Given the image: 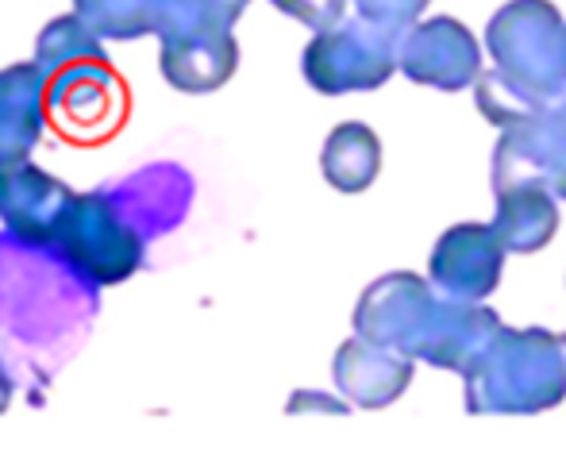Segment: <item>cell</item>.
<instances>
[{"label": "cell", "mask_w": 566, "mask_h": 462, "mask_svg": "<svg viewBox=\"0 0 566 462\" xmlns=\"http://www.w3.org/2000/svg\"><path fill=\"white\" fill-rule=\"evenodd\" d=\"M336 386L347 401L358 409H386L409 389L412 381V358L394 347L370 344V339L355 336L336 350Z\"/></svg>", "instance_id": "10"}, {"label": "cell", "mask_w": 566, "mask_h": 462, "mask_svg": "<svg viewBox=\"0 0 566 462\" xmlns=\"http://www.w3.org/2000/svg\"><path fill=\"white\" fill-rule=\"evenodd\" d=\"M401 70L417 85L467 90L478 77V43L454 15L412 23L401 39Z\"/></svg>", "instance_id": "8"}, {"label": "cell", "mask_w": 566, "mask_h": 462, "mask_svg": "<svg viewBox=\"0 0 566 462\" xmlns=\"http://www.w3.org/2000/svg\"><path fill=\"white\" fill-rule=\"evenodd\" d=\"M401 39L405 28L378 20H343L328 31H316V39L305 46V82L316 93H358V90H378L394 77V70L401 66Z\"/></svg>", "instance_id": "4"}, {"label": "cell", "mask_w": 566, "mask_h": 462, "mask_svg": "<svg viewBox=\"0 0 566 462\" xmlns=\"http://www.w3.org/2000/svg\"><path fill=\"white\" fill-rule=\"evenodd\" d=\"M321 170L324 181L339 193H363L374 186V178L381 174V139L374 135V127L347 119L328 135L321 150Z\"/></svg>", "instance_id": "14"}, {"label": "cell", "mask_w": 566, "mask_h": 462, "mask_svg": "<svg viewBox=\"0 0 566 462\" xmlns=\"http://www.w3.org/2000/svg\"><path fill=\"white\" fill-rule=\"evenodd\" d=\"M46 108L59 119V127L77 139H90L119 124L124 113V85L105 51L82 54L62 62L46 74Z\"/></svg>", "instance_id": "6"}, {"label": "cell", "mask_w": 566, "mask_h": 462, "mask_svg": "<svg viewBox=\"0 0 566 462\" xmlns=\"http://www.w3.org/2000/svg\"><path fill=\"white\" fill-rule=\"evenodd\" d=\"M46 74L39 62L0 70V166L23 162L46 124Z\"/></svg>", "instance_id": "12"}, {"label": "cell", "mask_w": 566, "mask_h": 462, "mask_svg": "<svg viewBox=\"0 0 566 462\" xmlns=\"http://www.w3.org/2000/svg\"><path fill=\"white\" fill-rule=\"evenodd\" d=\"M559 197L547 193L539 186H513L497 193V228L505 251L528 254L539 251L555 239V228H559Z\"/></svg>", "instance_id": "13"}, {"label": "cell", "mask_w": 566, "mask_h": 462, "mask_svg": "<svg viewBox=\"0 0 566 462\" xmlns=\"http://www.w3.org/2000/svg\"><path fill=\"white\" fill-rule=\"evenodd\" d=\"M505 243L493 224H459L436 243L432 277L448 297L482 301L497 290Z\"/></svg>", "instance_id": "9"}, {"label": "cell", "mask_w": 566, "mask_h": 462, "mask_svg": "<svg viewBox=\"0 0 566 462\" xmlns=\"http://www.w3.org/2000/svg\"><path fill=\"white\" fill-rule=\"evenodd\" d=\"M74 197L66 181L31 166L28 158L0 166V224L20 243H54L59 220Z\"/></svg>", "instance_id": "7"}, {"label": "cell", "mask_w": 566, "mask_h": 462, "mask_svg": "<svg viewBox=\"0 0 566 462\" xmlns=\"http://www.w3.org/2000/svg\"><path fill=\"white\" fill-rule=\"evenodd\" d=\"M290 417H305V412H328V417H347V401H336L328 393H313V389H297L285 405Z\"/></svg>", "instance_id": "18"}, {"label": "cell", "mask_w": 566, "mask_h": 462, "mask_svg": "<svg viewBox=\"0 0 566 462\" xmlns=\"http://www.w3.org/2000/svg\"><path fill=\"white\" fill-rule=\"evenodd\" d=\"M358 15L366 20H378V23H394V28H412L420 12L428 8V0H355Z\"/></svg>", "instance_id": "17"}, {"label": "cell", "mask_w": 566, "mask_h": 462, "mask_svg": "<svg viewBox=\"0 0 566 462\" xmlns=\"http://www.w3.org/2000/svg\"><path fill=\"white\" fill-rule=\"evenodd\" d=\"M158 66L170 90L178 93H217L231 82L239 66V43L231 31H193V35H166Z\"/></svg>", "instance_id": "11"}, {"label": "cell", "mask_w": 566, "mask_h": 462, "mask_svg": "<svg viewBox=\"0 0 566 462\" xmlns=\"http://www.w3.org/2000/svg\"><path fill=\"white\" fill-rule=\"evenodd\" d=\"M12 405V378H8V370L0 366V412Z\"/></svg>", "instance_id": "19"}, {"label": "cell", "mask_w": 566, "mask_h": 462, "mask_svg": "<svg viewBox=\"0 0 566 462\" xmlns=\"http://www.w3.org/2000/svg\"><path fill=\"white\" fill-rule=\"evenodd\" d=\"M497 70L536 105L566 93V23L552 0H513L490 23Z\"/></svg>", "instance_id": "3"}, {"label": "cell", "mask_w": 566, "mask_h": 462, "mask_svg": "<svg viewBox=\"0 0 566 462\" xmlns=\"http://www.w3.org/2000/svg\"><path fill=\"white\" fill-rule=\"evenodd\" d=\"M270 4L282 8L285 15H293V20H301L313 31L336 28L343 12H347V0H270Z\"/></svg>", "instance_id": "16"}, {"label": "cell", "mask_w": 566, "mask_h": 462, "mask_svg": "<svg viewBox=\"0 0 566 462\" xmlns=\"http://www.w3.org/2000/svg\"><path fill=\"white\" fill-rule=\"evenodd\" d=\"M170 0H74V12L101 39L132 43L143 35H158V23Z\"/></svg>", "instance_id": "15"}, {"label": "cell", "mask_w": 566, "mask_h": 462, "mask_svg": "<svg viewBox=\"0 0 566 462\" xmlns=\"http://www.w3.org/2000/svg\"><path fill=\"white\" fill-rule=\"evenodd\" d=\"M501 321L478 301L432 297L420 277L389 274L363 293L355 308V332L370 344L394 347L409 358L467 374Z\"/></svg>", "instance_id": "1"}, {"label": "cell", "mask_w": 566, "mask_h": 462, "mask_svg": "<svg viewBox=\"0 0 566 462\" xmlns=\"http://www.w3.org/2000/svg\"><path fill=\"white\" fill-rule=\"evenodd\" d=\"M566 397V339L501 324L467 370L470 412H544Z\"/></svg>", "instance_id": "2"}, {"label": "cell", "mask_w": 566, "mask_h": 462, "mask_svg": "<svg viewBox=\"0 0 566 462\" xmlns=\"http://www.w3.org/2000/svg\"><path fill=\"white\" fill-rule=\"evenodd\" d=\"M54 251L93 285H119L143 266V235L116 212L105 193H77L54 231Z\"/></svg>", "instance_id": "5"}]
</instances>
